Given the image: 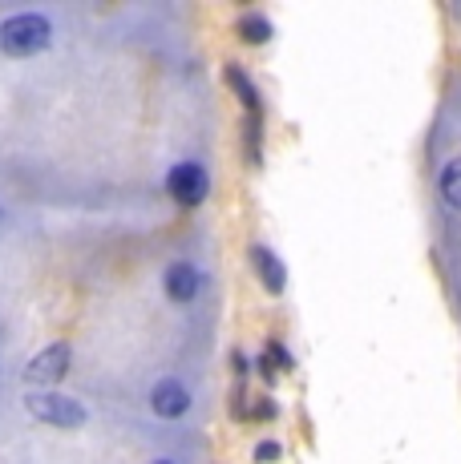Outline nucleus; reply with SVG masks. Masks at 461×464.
Returning <instances> with one entry per match:
<instances>
[{
  "label": "nucleus",
  "mask_w": 461,
  "mask_h": 464,
  "mask_svg": "<svg viewBox=\"0 0 461 464\" xmlns=\"http://www.w3.org/2000/svg\"><path fill=\"white\" fill-rule=\"evenodd\" d=\"M53 41V21L45 13H16L0 21V53L5 57H37Z\"/></svg>",
  "instance_id": "nucleus-1"
},
{
  "label": "nucleus",
  "mask_w": 461,
  "mask_h": 464,
  "mask_svg": "<svg viewBox=\"0 0 461 464\" xmlns=\"http://www.w3.org/2000/svg\"><path fill=\"white\" fill-rule=\"evenodd\" d=\"M25 412L49 428H82L90 420L82 400L61 396V392H29V396H25Z\"/></svg>",
  "instance_id": "nucleus-2"
},
{
  "label": "nucleus",
  "mask_w": 461,
  "mask_h": 464,
  "mask_svg": "<svg viewBox=\"0 0 461 464\" xmlns=\"http://www.w3.org/2000/svg\"><path fill=\"white\" fill-rule=\"evenodd\" d=\"M69 363H74V352L69 343H49L25 363V383L37 392H53L61 380L69 376Z\"/></svg>",
  "instance_id": "nucleus-3"
},
{
  "label": "nucleus",
  "mask_w": 461,
  "mask_h": 464,
  "mask_svg": "<svg viewBox=\"0 0 461 464\" xmlns=\"http://www.w3.org/2000/svg\"><path fill=\"white\" fill-rule=\"evenodd\" d=\"M166 194L179 207H202L211 194V174L202 162H174L166 169Z\"/></svg>",
  "instance_id": "nucleus-4"
},
{
  "label": "nucleus",
  "mask_w": 461,
  "mask_h": 464,
  "mask_svg": "<svg viewBox=\"0 0 461 464\" xmlns=\"http://www.w3.org/2000/svg\"><path fill=\"white\" fill-rule=\"evenodd\" d=\"M150 408H154L162 420H179V416L191 412V388L174 376L158 380L154 388H150Z\"/></svg>",
  "instance_id": "nucleus-5"
},
{
  "label": "nucleus",
  "mask_w": 461,
  "mask_h": 464,
  "mask_svg": "<svg viewBox=\"0 0 461 464\" xmlns=\"http://www.w3.org/2000/svg\"><path fill=\"white\" fill-rule=\"evenodd\" d=\"M162 291H166V299H171V303H191L202 291L199 266L186 263V258H174V263L162 271Z\"/></svg>",
  "instance_id": "nucleus-6"
},
{
  "label": "nucleus",
  "mask_w": 461,
  "mask_h": 464,
  "mask_svg": "<svg viewBox=\"0 0 461 464\" xmlns=\"http://www.w3.org/2000/svg\"><path fill=\"white\" fill-rule=\"evenodd\" d=\"M251 266H255V275H260V283L268 287V295H283V291H288V266H283V258L271 251V246L255 243L251 246Z\"/></svg>",
  "instance_id": "nucleus-7"
},
{
  "label": "nucleus",
  "mask_w": 461,
  "mask_h": 464,
  "mask_svg": "<svg viewBox=\"0 0 461 464\" xmlns=\"http://www.w3.org/2000/svg\"><path fill=\"white\" fill-rule=\"evenodd\" d=\"M235 37L243 44H268L271 37H276V24H271L263 13H243L235 21Z\"/></svg>",
  "instance_id": "nucleus-8"
},
{
  "label": "nucleus",
  "mask_w": 461,
  "mask_h": 464,
  "mask_svg": "<svg viewBox=\"0 0 461 464\" xmlns=\"http://www.w3.org/2000/svg\"><path fill=\"white\" fill-rule=\"evenodd\" d=\"M437 186H441V198H446L454 210H461V158H449V162L441 166Z\"/></svg>",
  "instance_id": "nucleus-9"
},
{
  "label": "nucleus",
  "mask_w": 461,
  "mask_h": 464,
  "mask_svg": "<svg viewBox=\"0 0 461 464\" xmlns=\"http://www.w3.org/2000/svg\"><path fill=\"white\" fill-rule=\"evenodd\" d=\"M276 368H280V372H291V368H296V360H291V352H288V347L271 339V343L263 347V376H268V380H276Z\"/></svg>",
  "instance_id": "nucleus-10"
},
{
  "label": "nucleus",
  "mask_w": 461,
  "mask_h": 464,
  "mask_svg": "<svg viewBox=\"0 0 461 464\" xmlns=\"http://www.w3.org/2000/svg\"><path fill=\"white\" fill-rule=\"evenodd\" d=\"M283 457V444L280 440H263L260 449H255V464H276Z\"/></svg>",
  "instance_id": "nucleus-11"
},
{
  "label": "nucleus",
  "mask_w": 461,
  "mask_h": 464,
  "mask_svg": "<svg viewBox=\"0 0 461 464\" xmlns=\"http://www.w3.org/2000/svg\"><path fill=\"white\" fill-rule=\"evenodd\" d=\"M154 464H174V460H154Z\"/></svg>",
  "instance_id": "nucleus-12"
}]
</instances>
